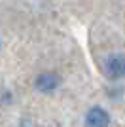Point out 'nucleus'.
Masks as SVG:
<instances>
[{
  "mask_svg": "<svg viewBox=\"0 0 125 127\" xmlns=\"http://www.w3.org/2000/svg\"><path fill=\"white\" fill-rule=\"evenodd\" d=\"M104 72L114 80H120L125 76V55L123 53H116L110 55L104 61Z\"/></svg>",
  "mask_w": 125,
  "mask_h": 127,
  "instance_id": "nucleus-1",
  "label": "nucleus"
},
{
  "mask_svg": "<svg viewBox=\"0 0 125 127\" xmlns=\"http://www.w3.org/2000/svg\"><path fill=\"white\" fill-rule=\"evenodd\" d=\"M61 84V78H59L55 72H42V74L36 76L34 80V85H36V89L42 91V93H51L55 91Z\"/></svg>",
  "mask_w": 125,
  "mask_h": 127,
  "instance_id": "nucleus-2",
  "label": "nucleus"
},
{
  "mask_svg": "<svg viewBox=\"0 0 125 127\" xmlns=\"http://www.w3.org/2000/svg\"><path fill=\"white\" fill-rule=\"evenodd\" d=\"M87 127H108L110 125V114L100 106H93L85 116Z\"/></svg>",
  "mask_w": 125,
  "mask_h": 127,
  "instance_id": "nucleus-3",
  "label": "nucleus"
}]
</instances>
